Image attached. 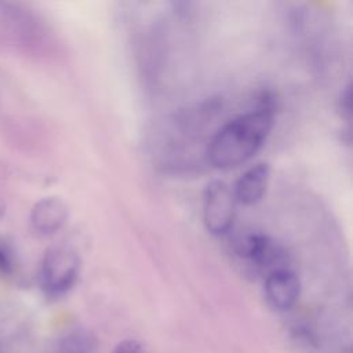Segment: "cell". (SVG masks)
Returning <instances> with one entry per match:
<instances>
[{
  "mask_svg": "<svg viewBox=\"0 0 353 353\" xmlns=\"http://www.w3.org/2000/svg\"><path fill=\"white\" fill-rule=\"evenodd\" d=\"M274 117V99L263 91L254 109L226 123L210 141L207 156L216 168H232L245 163L262 146Z\"/></svg>",
  "mask_w": 353,
  "mask_h": 353,
  "instance_id": "obj_1",
  "label": "cell"
},
{
  "mask_svg": "<svg viewBox=\"0 0 353 353\" xmlns=\"http://www.w3.org/2000/svg\"><path fill=\"white\" fill-rule=\"evenodd\" d=\"M79 272L80 258L74 250L65 245L51 247L40 263V285L48 295H62L73 287Z\"/></svg>",
  "mask_w": 353,
  "mask_h": 353,
  "instance_id": "obj_2",
  "label": "cell"
},
{
  "mask_svg": "<svg viewBox=\"0 0 353 353\" xmlns=\"http://www.w3.org/2000/svg\"><path fill=\"white\" fill-rule=\"evenodd\" d=\"M236 199L233 190L223 181H212L203 196V222L215 236L229 232L236 216Z\"/></svg>",
  "mask_w": 353,
  "mask_h": 353,
  "instance_id": "obj_3",
  "label": "cell"
},
{
  "mask_svg": "<svg viewBox=\"0 0 353 353\" xmlns=\"http://www.w3.org/2000/svg\"><path fill=\"white\" fill-rule=\"evenodd\" d=\"M236 252L256 270H269L283 268L284 252L269 236L262 233H250L236 241ZM285 268V266H284Z\"/></svg>",
  "mask_w": 353,
  "mask_h": 353,
  "instance_id": "obj_4",
  "label": "cell"
},
{
  "mask_svg": "<svg viewBox=\"0 0 353 353\" xmlns=\"http://www.w3.org/2000/svg\"><path fill=\"white\" fill-rule=\"evenodd\" d=\"M301 294V283L295 272L288 268H279L266 274L265 296L276 310L291 309Z\"/></svg>",
  "mask_w": 353,
  "mask_h": 353,
  "instance_id": "obj_5",
  "label": "cell"
},
{
  "mask_svg": "<svg viewBox=\"0 0 353 353\" xmlns=\"http://www.w3.org/2000/svg\"><path fill=\"white\" fill-rule=\"evenodd\" d=\"M69 215V208L66 203L59 197H46L37 201L30 211V223L33 229L48 236L57 233Z\"/></svg>",
  "mask_w": 353,
  "mask_h": 353,
  "instance_id": "obj_6",
  "label": "cell"
},
{
  "mask_svg": "<svg viewBox=\"0 0 353 353\" xmlns=\"http://www.w3.org/2000/svg\"><path fill=\"white\" fill-rule=\"evenodd\" d=\"M270 167L268 163H258L248 168L240 175L234 185L233 194L236 201L244 205L258 203L268 189Z\"/></svg>",
  "mask_w": 353,
  "mask_h": 353,
  "instance_id": "obj_7",
  "label": "cell"
},
{
  "mask_svg": "<svg viewBox=\"0 0 353 353\" xmlns=\"http://www.w3.org/2000/svg\"><path fill=\"white\" fill-rule=\"evenodd\" d=\"M95 350L97 339L83 330L68 334L59 345V353H95Z\"/></svg>",
  "mask_w": 353,
  "mask_h": 353,
  "instance_id": "obj_8",
  "label": "cell"
},
{
  "mask_svg": "<svg viewBox=\"0 0 353 353\" xmlns=\"http://www.w3.org/2000/svg\"><path fill=\"white\" fill-rule=\"evenodd\" d=\"M112 353H149L148 347L137 339H125L116 345Z\"/></svg>",
  "mask_w": 353,
  "mask_h": 353,
  "instance_id": "obj_9",
  "label": "cell"
},
{
  "mask_svg": "<svg viewBox=\"0 0 353 353\" xmlns=\"http://www.w3.org/2000/svg\"><path fill=\"white\" fill-rule=\"evenodd\" d=\"M14 272V258L11 251L0 244V273L1 274H11Z\"/></svg>",
  "mask_w": 353,
  "mask_h": 353,
  "instance_id": "obj_10",
  "label": "cell"
},
{
  "mask_svg": "<svg viewBox=\"0 0 353 353\" xmlns=\"http://www.w3.org/2000/svg\"><path fill=\"white\" fill-rule=\"evenodd\" d=\"M0 212H1V208H0Z\"/></svg>",
  "mask_w": 353,
  "mask_h": 353,
  "instance_id": "obj_11",
  "label": "cell"
}]
</instances>
